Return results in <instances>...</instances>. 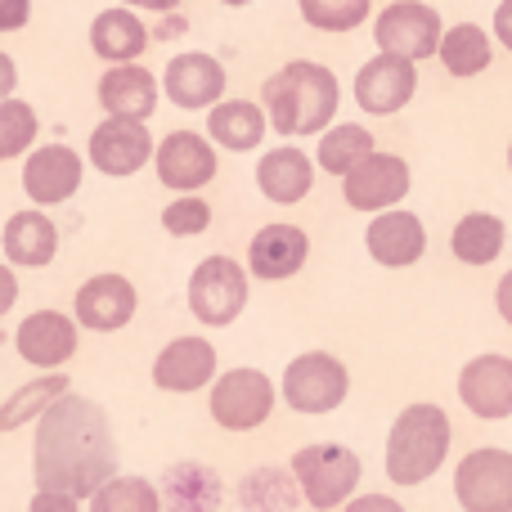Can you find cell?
<instances>
[{
  "mask_svg": "<svg viewBox=\"0 0 512 512\" xmlns=\"http://www.w3.org/2000/svg\"><path fill=\"white\" fill-rule=\"evenodd\" d=\"M36 486L72 499H95L117 472V441L108 414L86 396H63L36 423Z\"/></svg>",
  "mask_w": 512,
  "mask_h": 512,
  "instance_id": "cell-1",
  "label": "cell"
},
{
  "mask_svg": "<svg viewBox=\"0 0 512 512\" xmlns=\"http://www.w3.org/2000/svg\"><path fill=\"white\" fill-rule=\"evenodd\" d=\"M265 117L279 135H319L333 126V113L342 104L337 72L315 59H292L261 86Z\"/></svg>",
  "mask_w": 512,
  "mask_h": 512,
  "instance_id": "cell-2",
  "label": "cell"
},
{
  "mask_svg": "<svg viewBox=\"0 0 512 512\" xmlns=\"http://www.w3.org/2000/svg\"><path fill=\"white\" fill-rule=\"evenodd\" d=\"M445 454H450V418L441 405H418L400 409L387 436V477L396 486H423L432 472H441Z\"/></svg>",
  "mask_w": 512,
  "mask_h": 512,
  "instance_id": "cell-3",
  "label": "cell"
},
{
  "mask_svg": "<svg viewBox=\"0 0 512 512\" xmlns=\"http://www.w3.org/2000/svg\"><path fill=\"white\" fill-rule=\"evenodd\" d=\"M292 477L310 508L328 512L346 504L351 490L360 486V454H351L346 445H306L292 454Z\"/></svg>",
  "mask_w": 512,
  "mask_h": 512,
  "instance_id": "cell-4",
  "label": "cell"
},
{
  "mask_svg": "<svg viewBox=\"0 0 512 512\" xmlns=\"http://www.w3.org/2000/svg\"><path fill=\"white\" fill-rule=\"evenodd\" d=\"M373 41H378L382 54H400V59L418 63L441 54L445 23L436 14V5H427V0H396L373 18Z\"/></svg>",
  "mask_w": 512,
  "mask_h": 512,
  "instance_id": "cell-5",
  "label": "cell"
},
{
  "mask_svg": "<svg viewBox=\"0 0 512 512\" xmlns=\"http://www.w3.org/2000/svg\"><path fill=\"white\" fill-rule=\"evenodd\" d=\"M248 306V274L234 256H207L189 274V310L207 328H225Z\"/></svg>",
  "mask_w": 512,
  "mask_h": 512,
  "instance_id": "cell-6",
  "label": "cell"
},
{
  "mask_svg": "<svg viewBox=\"0 0 512 512\" xmlns=\"http://www.w3.org/2000/svg\"><path fill=\"white\" fill-rule=\"evenodd\" d=\"M346 391H351V373L328 351H306L283 369V400L297 414H333Z\"/></svg>",
  "mask_w": 512,
  "mask_h": 512,
  "instance_id": "cell-7",
  "label": "cell"
},
{
  "mask_svg": "<svg viewBox=\"0 0 512 512\" xmlns=\"http://www.w3.org/2000/svg\"><path fill=\"white\" fill-rule=\"evenodd\" d=\"M454 499L463 512H512V450L481 445L454 468Z\"/></svg>",
  "mask_w": 512,
  "mask_h": 512,
  "instance_id": "cell-8",
  "label": "cell"
},
{
  "mask_svg": "<svg viewBox=\"0 0 512 512\" xmlns=\"http://www.w3.org/2000/svg\"><path fill=\"white\" fill-rule=\"evenodd\" d=\"M274 409V382L261 369H230L212 387V418L225 432H252Z\"/></svg>",
  "mask_w": 512,
  "mask_h": 512,
  "instance_id": "cell-9",
  "label": "cell"
},
{
  "mask_svg": "<svg viewBox=\"0 0 512 512\" xmlns=\"http://www.w3.org/2000/svg\"><path fill=\"white\" fill-rule=\"evenodd\" d=\"M409 162L400 153H373L351 176H342V198L351 212H391L409 194Z\"/></svg>",
  "mask_w": 512,
  "mask_h": 512,
  "instance_id": "cell-10",
  "label": "cell"
},
{
  "mask_svg": "<svg viewBox=\"0 0 512 512\" xmlns=\"http://www.w3.org/2000/svg\"><path fill=\"white\" fill-rule=\"evenodd\" d=\"M86 153L99 167V176L122 180V176H135V171L158 153V144H153L149 126L135 122V117H108V122H99L95 131H90Z\"/></svg>",
  "mask_w": 512,
  "mask_h": 512,
  "instance_id": "cell-11",
  "label": "cell"
},
{
  "mask_svg": "<svg viewBox=\"0 0 512 512\" xmlns=\"http://www.w3.org/2000/svg\"><path fill=\"white\" fill-rule=\"evenodd\" d=\"M418 90V68L400 54H373L360 72H355V104L373 117H391L414 99Z\"/></svg>",
  "mask_w": 512,
  "mask_h": 512,
  "instance_id": "cell-12",
  "label": "cell"
},
{
  "mask_svg": "<svg viewBox=\"0 0 512 512\" xmlns=\"http://www.w3.org/2000/svg\"><path fill=\"white\" fill-rule=\"evenodd\" d=\"M153 167H158V180L167 189L194 194V189L216 180V149H212V140L198 131H171L167 140H158Z\"/></svg>",
  "mask_w": 512,
  "mask_h": 512,
  "instance_id": "cell-13",
  "label": "cell"
},
{
  "mask_svg": "<svg viewBox=\"0 0 512 512\" xmlns=\"http://www.w3.org/2000/svg\"><path fill=\"white\" fill-rule=\"evenodd\" d=\"M81 189V153L68 144H45L27 153L23 167V194L36 207H59Z\"/></svg>",
  "mask_w": 512,
  "mask_h": 512,
  "instance_id": "cell-14",
  "label": "cell"
},
{
  "mask_svg": "<svg viewBox=\"0 0 512 512\" xmlns=\"http://www.w3.org/2000/svg\"><path fill=\"white\" fill-rule=\"evenodd\" d=\"M459 400L486 423L512 418V360L508 355H477L459 369Z\"/></svg>",
  "mask_w": 512,
  "mask_h": 512,
  "instance_id": "cell-15",
  "label": "cell"
},
{
  "mask_svg": "<svg viewBox=\"0 0 512 512\" xmlns=\"http://www.w3.org/2000/svg\"><path fill=\"white\" fill-rule=\"evenodd\" d=\"M135 306H140V297H135V283L126 279V274H95V279L81 283L77 301H72L77 324L95 328V333H117V328H126L135 319Z\"/></svg>",
  "mask_w": 512,
  "mask_h": 512,
  "instance_id": "cell-16",
  "label": "cell"
},
{
  "mask_svg": "<svg viewBox=\"0 0 512 512\" xmlns=\"http://www.w3.org/2000/svg\"><path fill=\"white\" fill-rule=\"evenodd\" d=\"M162 90L171 95V104L189 108V113H198V108H216L221 95H225V68L203 50L176 54V59L167 63V72H162Z\"/></svg>",
  "mask_w": 512,
  "mask_h": 512,
  "instance_id": "cell-17",
  "label": "cell"
},
{
  "mask_svg": "<svg viewBox=\"0 0 512 512\" xmlns=\"http://www.w3.org/2000/svg\"><path fill=\"white\" fill-rule=\"evenodd\" d=\"M14 346L36 369H59L77 355V319H68L63 310H32L18 324Z\"/></svg>",
  "mask_w": 512,
  "mask_h": 512,
  "instance_id": "cell-18",
  "label": "cell"
},
{
  "mask_svg": "<svg viewBox=\"0 0 512 512\" xmlns=\"http://www.w3.org/2000/svg\"><path fill=\"white\" fill-rule=\"evenodd\" d=\"M216 378V346L207 337H176L158 351L153 360V382L158 391H176V396H189V391H203L207 382Z\"/></svg>",
  "mask_w": 512,
  "mask_h": 512,
  "instance_id": "cell-19",
  "label": "cell"
},
{
  "mask_svg": "<svg viewBox=\"0 0 512 512\" xmlns=\"http://www.w3.org/2000/svg\"><path fill=\"white\" fill-rule=\"evenodd\" d=\"M364 248L387 270H409L423 261L427 252V230L414 212H378L364 230Z\"/></svg>",
  "mask_w": 512,
  "mask_h": 512,
  "instance_id": "cell-20",
  "label": "cell"
},
{
  "mask_svg": "<svg viewBox=\"0 0 512 512\" xmlns=\"http://www.w3.org/2000/svg\"><path fill=\"white\" fill-rule=\"evenodd\" d=\"M310 256V239L301 225H261V230L252 234L248 243V270L256 274V279L265 283H279V279H292V274L306 265Z\"/></svg>",
  "mask_w": 512,
  "mask_h": 512,
  "instance_id": "cell-21",
  "label": "cell"
},
{
  "mask_svg": "<svg viewBox=\"0 0 512 512\" xmlns=\"http://www.w3.org/2000/svg\"><path fill=\"white\" fill-rule=\"evenodd\" d=\"M99 108L108 117L149 122L153 108H158V77L149 68H135V63H117L99 77Z\"/></svg>",
  "mask_w": 512,
  "mask_h": 512,
  "instance_id": "cell-22",
  "label": "cell"
},
{
  "mask_svg": "<svg viewBox=\"0 0 512 512\" xmlns=\"http://www.w3.org/2000/svg\"><path fill=\"white\" fill-rule=\"evenodd\" d=\"M0 248H5L9 265L41 270V265H50L54 252H59V230H54V221L45 212H14L5 221Z\"/></svg>",
  "mask_w": 512,
  "mask_h": 512,
  "instance_id": "cell-23",
  "label": "cell"
},
{
  "mask_svg": "<svg viewBox=\"0 0 512 512\" xmlns=\"http://www.w3.org/2000/svg\"><path fill=\"white\" fill-rule=\"evenodd\" d=\"M256 185H261V194L270 198V203L292 207L310 194V185H315V167H310V158L301 149L283 144V149H270L261 158V167H256Z\"/></svg>",
  "mask_w": 512,
  "mask_h": 512,
  "instance_id": "cell-24",
  "label": "cell"
},
{
  "mask_svg": "<svg viewBox=\"0 0 512 512\" xmlns=\"http://www.w3.org/2000/svg\"><path fill=\"white\" fill-rule=\"evenodd\" d=\"M90 50L108 63H135L149 50V27L126 5L104 9V14H95V23H90Z\"/></svg>",
  "mask_w": 512,
  "mask_h": 512,
  "instance_id": "cell-25",
  "label": "cell"
},
{
  "mask_svg": "<svg viewBox=\"0 0 512 512\" xmlns=\"http://www.w3.org/2000/svg\"><path fill=\"white\" fill-rule=\"evenodd\" d=\"M265 126H270V117H265V108L252 104V99H221V104L207 113V135H212L221 149H234V153L256 149V144L265 140Z\"/></svg>",
  "mask_w": 512,
  "mask_h": 512,
  "instance_id": "cell-26",
  "label": "cell"
},
{
  "mask_svg": "<svg viewBox=\"0 0 512 512\" xmlns=\"http://www.w3.org/2000/svg\"><path fill=\"white\" fill-rule=\"evenodd\" d=\"M504 243H508V225L495 212H468L450 230V252L463 265H495L504 256Z\"/></svg>",
  "mask_w": 512,
  "mask_h": 512,
  "instance_id": "cell-27",
  "label": "cell"
},
{
  "mask_svg": "<svg viewBox=\"0 0 512 512\" xmlns=\"http://www.w3.org/2000/svg\"><path fill=\"white\" fill-rule=\"evenodd\" d=\"M495 59V45H490V32L477 23H454L445 27V41H441V63L450 77L468 81V77H481Z\"/></svg>",
  "mask_w": 512,
  "mask_h": 512,
  "instance_id": "cell-28",
  "label": "cell"
},
{
  "mask_svg": "<svg viewBox=\"0 0 512 512\" xmlns=\"http://www.w3.org/2000/svg\"><path fill=\"white\" fill-rule=\"evenodd\" d=\"M63 396H68V378H63V373H45V378L18 387L14 396L0 405V432H18L27 418H41L45 409H50L54 400H63Z\"/></svg>",
  "mask_w": 512,
  "mask_h": 512,
  "instance_id": "cell-29",
  "label": "cell"
},
{
  "mask_svg": "<svg viewBox=\"0 0 512 512\" xmlns=\"http://www.w3.org/2000/svg\"><path fill=\"white\" fill-rule=\"evenodd\" d=\"M373 135L364 131V126H351V122H342V126H328L324 131V140H319V167L324 171H333V176H351L355 167H360L364 158H373Z\"/></svg>",
  "mask_w": 512,
  "mask_h": 512,
  "instance_id": "cell-30",
  "label": "cell"
},
{
  "mask_svg": "<svg viewBox=\"0 0 512 512\" xmlns=\"http://www.w3.org/2000/svg\"><path fill=\"white\" fill-rule=\"evenodd\" d=\"M216 499H221L216 472L203 468V463H180V468L167 477V504H171V512H212Z\"/></svg>",
  "mask_w": 512,
  "mask_h": 512,
  "instance_id": "cell-31",
  "label": "cell"
},
{
  "mask_svg": "<svg viewBox=\"0 0 512 512\" xmlns=\"http://www.w3.org/2000/svg\"><path fill=\"white\" fill-rule=\"evenodd\" d=\"M90 512H162V499L144 477H113L90 499Z\"/></svg>",
  "mask_w": 512,
  "mask_h": 512,
  "instance_id": "cell-32",
  "label": "cell"
},
{
  "mask_svg": "<svg viewBox=\"0 0 512 512\" xmlns=\"http://www.w3.org/2000/svg\"><path fill=\"white\" fill-rule=\"evenodd\" d=\"M297 9L315 32H355L369 18L373 0H297Z\"/></svg>",
  "mask_w": 512,
  "mask_h": 512,
  "instance_id": "cell-33",
  "label": "cell"
},
{
  "mask_svg": "<svg viewBox=\"0 0 512 512\" xmlns=\"http://www.w3.org/2000/svg\"><path fill=\"white\" fill-rule=\"evenodd\" d=\"M36 131H41L36 108L27 104V99H5V104H0V162L23 158V153L32 149Z\"/></svg>",
  "mask_w": 512,
  "mask_h": 512,
  "instance_id": "cell-34",
  "label": "cell"
},
{
  "mask_svg": "<svg viewBox=\"0 0 512 512\" xmlns=\"http://www.w3.org/2000/svg\"><path fill=\"white\" fill-rule=\"evenodd\" d=\"M207 225H212V207H207L203 198H194V194L176 198V203L162 212V230L176 234V239H194V234H203Z\"/></svg>",
  "mask_w": 512,
  "mask_h": 512,
  "instance_id": "cell-35",
  "label": "cell"
},
{
  "mask_svg": "<svg viewBox=\"0 0 512 512\" xmlns=\"http://www.w3.org/2000/svg\"><path fill=\"white\" fill-rule=\"evenodd\" d=\"M32 18V0H0V32H18Z\"/></svg>",
  "mask_w": 512,
  "mask_h": 512,
  "instance_id": "cell-36",
  "label": "cell"
},
{
  "mask_svg": "<svg viewBox=\"0 0 512 512\" xmlns=\"http://www.w3.org/2000/svg\"><path fill=\"white\" fill-rule=\"evenodd\" d=\"M27 512H77V499L59 495V490H36V499Z\"/></svg>",
  "mask_w": 512,
  "mask_h": 512,
  "instance_id": "cell-37",
  "label": "cell"
},
{
  "mask_svg": "<svg viewBox=\"0 0 512 512\" xmlns=\"http://www.w3.org/2000/svg\"><path fill=\"white\" fill-rule=\"evenodd\" d=\"M342 512H405L396 504V499H387V495H360V499H351Z\"/></svg>",
  "mask_w": 512,
  "mask_h": 512,
  "instance_id": "cell-38",
  "label": "cell"
},
{
  "mask_svg": "<svg viewBox=\"0 0 512 512\" xmlns=\"http://www.w3.org/2000/svg\"><path fill=\"white\" fill-rule=\"evenodd\" d=\"M495 41L512 54V0H499V9H495Z\"/></svg>",
  "mask_w": 512,
  "mask_h": 512,
  "instance_id": "cell-39",
  "label": "cell"
},
{
  "mask_svg": "<svg viewBox=\"0 0 512 512\" xmlns=\"http://www.w3.org/2000/svg\"><path fill=\"white\" fill-rule=\"evenodd\" d=\"M14 301H18V279H14L9 265H0V319L14 310Z\"/></svg>",
  "mask_w": 512,
  "mask_h": 512,
  "instance_id": "cell-40",
  "label": "cell"
},
{
  "mask_svg": "<svg viewBox=\"0 0 512 512\" xmlns=\"http://www.w3.org/2000/svg\"><path fill=\"white\" fill-rule=\"evenodd\" d=\"M495 310H499V319L512 328V270L499 279V288H495Z\"/></svg>",
  "mask_w": 512,
  "mask_h": 512,
  "instance_id": "cell-41",
  "label": "cell"
},
{
  "mask_svg": "<svg viewBox=\"0 0 512 512\" xmlns=\"http://www.w3.org/2000/svg\"><path fill=\"white\" fill-rule=\"evenodd\" d=\"M14 86H18V68H14V59H9V54H0V104H5V99H14Z\"/></svg>",
  "mask_w": 512,
  "mask_h": 512,
  "instance_id": "cell-42",
  "label": "cell"
},
{
  "mask_svg": "<svg viewBox=\"0 0 512 512\" xmlns=\"http://www.w3.org/2000/svg\"><path fill=\"white\" fill-rule=\"evenodd\" d=\"M122 5H135V9H162V14H171V9H176L180 0H122Z\"/></svg>",
  "mask_w": 512,
  "mask_h": 512,
  "instance_id": "cell-43",
  "label": "cell"
},
{
  "mask_svg": "<svg viewBox=\"0 0 512 512\" xmlns=\"http://www.w3.org/2000/svg\"><path fill=\"white\" fill-rule=\"evenodd\" d=\"M221 5H230V9H243V5H252V0H221Z\"/></svg>",
  "mask_w": 512,
  "mask_h": 512,
  "instance_id": "cell-44",
  "label": "cell"
},
{
  "mask_svg": "<svg viewBox=\"0 0 512 512\" xmlns=\"http://www.w3.org/2000/svg\"><path fill=\"white\" fill-rule=\"evenodd\" d=\"M508 171H512V144H508Z\"/></svg>",
  "mask_w": 512,
  "mask_h": 512,
  "instance_id": "cell-45",
  "label": "cell"
},
{
  "mask_svg": "<svg viewBox=\"0 0 512 512\" xmlns=\"http://www.w3.org/2000/svg\"><path fill=\"white\" fill-rule=\"evenodd\" d=\"M427 5H432V0H427Z\"/></svg>",
  "mask_w": 512,
  "mask_h": 512,
  "instance_id": "cell-46",
  "label": "cell"
}]
</instances>
